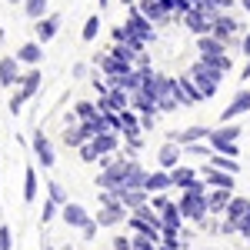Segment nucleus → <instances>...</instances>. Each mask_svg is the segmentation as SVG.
I'll list each match as a JSON object with an SVG mask.
<instances>
[{"instance_id": "nucleus-1", "label": "nucleus", "mask_w": 250, "mask_h": 250, "mask_svg": "<svg viewBox=\"0 0 250 250\" xmlns=\"http://www.w3.org/2000/svg\"><path fill=\"white\" fill-rule=\"evenodd\" d=\"M237 140H240V127L237 124H220V127H213L210 137H207V144L213 147V154H227V157H240V147H237Z\"/></svg>"}, {"instance_id": "nucleus-2", "label": "nucleus", "mask_w": 250, "mask_h": 250, "mask_svg": "<svg viewBox=\"0 0 250 250\" xmlns=\"http://www.w3.org/2000/svg\"><path fill=\"white\" fill-rule=\"evenodd\" d=\"M187 74H190V77H193V83L200 87V94H204V100H210V97L217 94V90H220V83H224V77H227V74H220L217 67H210L207 60H197V63H193V67L187 70Z\"/></svg>"}, {"instance_id": "nucleus-3", "label": "nucleus", "mask_w": 250, "mask_h": 250, "mask_svg": "<svg viewBox=\"0 0 250 250\" xmlns=\"http://www.w3.org/2000/svg\"><path fill=\"white\" fill-rule=\"evenodd\" d=\"M130 160L134 157H124V154H117V160L110 164V167H104V170L97 173V187L100 190H124V177H127V170H130Z\"/></svg>"}, {"instance_id": "nucleus-4", "label": "nucleus", "mask_w": 250, "mask_h": 250, "mask_svg": "<svg viewBox=\"0 0 250 250\" xmlns=\"http://www.w3.org/2000/svg\"><path fill=\"white\" fill-rule=\"evenodd\" d=\"M157 107H160V114H173L177 107H184V97H180V80H177V77H160Z\"/></svg>"}, {"instance_id": "nucleus-5", "label": "nucleus", "mask_w": 250, "mask_h": 250, "mask_svg": "<svg viewBox=\"0 0 250 250\" xmlns=\"http://www.w3.org/2000/svg\"><path fill=\"white\" fill-rule=\"evenodd\" d=\"M124 23H127V27H130V30H134L140 40H147V43L157 37V23H154L150 17H144L137 3H134V7H127V20H124Z\"/></svg>"}, {"instance_id": "nucleus-6", "label": "nucleus", "mask_w": 250, "mask_h": 250, "mask_svg": "<svg viewBox=\"0 0 250 250\" xmlns=\"http://www.w3.org/2000/svg\"><path fill=\"white\" fill-rule=\"evenodd\" d=\"M220 17V14H210V10H204V7H193L190 14L184 17V27L197 34V37H204V34H213V20Z\"/></svg>"}, {"instance_id": "nucleus-7", "label": "nucleus", "mask_w": 250, "mask_h": 250, "mask_svg": "<svg viewBox=\"0 0 250 250\" xmlns=\"http://www.w3.org/2000/svg\"><path fill=\"white\" fill-rule=\"evenodd\" d=\"M60 220L67 224V227H74V230H83L94 217H90V210L83 207V204H77V200H67L63 207H60Z\"/></svg>"}, {"instance_id": "nucleus-8", "label": "nucleus", "mask_w": 250, "mask_h": 250, "mask_svg": "<svg viewBox=\"0 0 250 250\" xmlns=\"http://www.w3.org/2000/svg\"><path fill=\"white\" fill-rule=\"evenodd\" d=\"M240 30H247V27H244V23H240L237 17H230L227 10H224L220 17L213 20V37H220L224 43H230V47L237 43V34H240Z\"/></svg>"}, {"instance_id": "nucleus-9", "label": "nucleus", "mask_w": 250, "mask_h": 250, "mask_svg": "<svg viewBox=\"0 0 250 250\" xmlns=\"http://www.w3.org/2000/svg\"><path fill=\"white\" fill-rule=\"evenodd\" d=\"M30 150H34V157L40 160V167H43V170H50V167L57 164V150H54L50 137H47V134H40V130H37L34 137H30Z\"/></svg>"}, {"instance_id": "nucleus-10", "label": "nucleus", "mask_w": 250, "mask_h": 250, "mask_svg": "<svg viewBox=\"0 0 250 250\" xmlns=\"http://www.w3.org/2000/svg\"><path fill=\"white\" fill-rule=\"evenodd\" d=\"M127 217H130V210H127L120 200H117V204H104V207L94 213V220L100 227H120V224H127Z\"/></svg>"}, {"instance_id": "nucleus-11", "label": "nucleus", "mask_w": 250, "mask_h": 250, "mask_svg": "<svg viewBox=\"0 0 250 250\" xmlns=\"http://www.w3.org/2000/svg\"><path fill=\"white\" fill-rule=\"evenodd\" d=\"M117 134L124 137V140L144 137V127H140V114H137L134 107H127V110H120V114H117Z\"/></svg>"}, {"instance_id": "nucleus-12", "label": "nucleus", "mask_w": 250, "mask_h": 250, "mask_svg": "<svg viewBox=\"0 0 250 250\" xmlns=\"http://www.w3.org/2000/svg\"><path fill=\"white\" fill-rule=\"evenodd\" d=\"M247 110H250V87H244V90H237V94H233V100L224 107L220 124H230V120H237V117H244Z\"/></svg>"}, {"instance_id": "nucleus-13", "label": "nucleus", "mask_w": 250, "mask_h": 250, "mask_svg": "<svg viewBox=\"0 0 250 250\" xmlns=\"http://www.w3.org/2000/svg\"><path fill=\"white\" fill-rule=\"evenodd\" d=\"M213 127H204V124H193V127H184V130H170L167 140H177L180 147H187V144H200V140H207L210 137Z\"/></svg>"}, {"instance_id": "nucleus-14", "label": "nucleus", "mask_w": 250, "mask_h": 250, "mask_svg": "<svg viewBox=\"0 0 250 250\" xmlns=\"http://www.w3.org/2000/svg\"><path fill=\"white\" fill-rule=\"evenodd\" d=\"M60 34V14H47V17L34 20V40L40 43H50Z\"/></svg>"}, {"instance_id": "nucleus-15", "label": "nucleus", "mask_w": 250, "mask_h": 250, "mask_svg": "<svg viewBox=\"0 0 250 250\" xmlns=\"http://www.w3.org/2000/svg\"><path fill=\"white\" fill-rule=\"evenodd\" d=\"M200 177H204L207 187H227V190L237 187V184H233L237 173H227V170H220V167H213V164H204V167H200Z\"/></svg>"}, {"instance_id": "nucleus-16", "label": "nucleus", "mask_w": 250, "mask_h": 250, "mask_svg": "<svg viewBox=\"0 0 250 250\" xmlns=\"http://www.w3.org/2000/svg\"><path fill=\"white\" fill-rule=\"evenodd\" d=\"M137 7H140V14L144 17H150L157 27H164V23H170L173 14L164 7V0H137Z\"/></svg>"}, {"instance_id": "nucleus-17", "label": "nucleus", "mask_w": 250, "mask_h": 250, "mask_svg": "<svg viewBox=\"0 0 250 250\" xmlns=\"http://www.w3.org/2000/svg\"><path fill=\"white\" fill-rule=\"evenodd\" d=\"M40 83H43V74H40V67H27L23 70V77H20L17 90L23 94V100H34L40 94Z\"/></svg>"}, {"instance_id": "nucleus-18", "label": "nucleus", "mask_w": 250, "mask_h": 250, "mask_svg": "<svg viewBox=\"0 0 250 250\" xmlns=\"http://www.w3.org/2000/svg\"><path fill=\"white\" fill-rule=\"evenodd\" d=\"M23 63L17 57H0V87H17L20 77H23V70H20Z\"/></svg>"}, {"instance_id": "nucleus-19", "label": "nucleus", "mask_w": 250, "mask_h": 250, "mask_svg": "<svg viewBox=\"0 0 250 250\" xmlns=\"http://www.w3.org/2000/svg\"><path fill=\"white\" fill-rule=\"evenodd\" d=\"M14 57H17L23 67H40V60H43V43H40V40H27V43L17 47Z\"/></svg>"}, {"instance_id": "nucleus-20", "label": "nucleus", "mask_w": 250, "mask_h": 250, "mask_svg": "<svg viewBox=\"0 0 250 250\" xmlns=\"http://www.w3.org/2000/svg\"><path fill=\"white\" fill-rule=\"evenodd\" d=\"M197 54L200 57H217V54H230V43H224L220 37H213V34H204V37H197Z\"/></svg>"}, {"instance_id": "nucleus-21", "label": "nucleus", "mask_w": 250, "mask_h": 250, "mask_svg": "<svg viewBox=\"0 0 250 250\" xmlns=\"http://www.w3.org/2000/svg\"><path fill=\"white\" fill-rule=\"evenodd\" d=\"M180 154H184V147H180L177 140H167V144L157 150V167H164V170H173V167L180 164Z\"/></svg>"}, {"instance_id": "nucleus-22", "label": "nucleus", "mask_w": 250, "mask_h": 250, "mask_svg": "<svg viewBox=\"0 0 250 250\" xmlns=\"http://www.w3.org/2000/svg\"><path fill=\"white\" fill-rule=\"evenodd\" d=\"M147 193H164V190H173V180H170V170L157 167V170L147 173V184H144Z\"/></svg>"}, {"instance_id": "nucleus-23", "label": "nucleus", "mask_w": 250, "mask_h": 250, "mask_svg": "<svg viewBox=\"0 0 250 250\" xmlns=\"http://www.w3.org/2000/svg\"><path fill=\"white\" fill-rule=\"evenodd\" d=\"M233 190H227V187H210L207 190V204H210V217H224V210H227V204H230Z\"/></svg>"}, {"instance_id": "nucleus-24", "label": "nucleus", "mask_w": 250, "mask_h": 250, "mask_svg": "<svg viewBox=\"0 0 250 250\" xmlns=\"http://www.w3.org/2000/svg\"><path fill=\"white\" fill-rule=\"evenodd\" d=\"M90 144L97 147V154H100V157H104V154H120V144H124V137L117 134V130H107V134H97Z\"/></svg>"}, {"instance_id": "nucleus-25", "label": "nucleus", "mask_w": 250, "mask_h": 250, "mask_svg": "<svg viewBox=\"0 0 250 250\" xmlns=\"http://www.w3.org/2000/svg\"><path fill=\"white\" fill-rule=\"evenodd\" d=\"M160 224H164V230H180V227H184V210H180L177 200H170V204L160 210Z\"/></svg>"}, {"instance_id": "nucleus-26", "label": "nucleus", "mask_w": 250, "mask_h": 250, "mask_svg": "<svg viewBox=\"0 0 250 250\" xmlns=\"http://www.w3.org/2000/svg\"><path fill=\"white\" fill-rule=\"evenodd\" d=\"M130 107H134L137 114H160L157 97L147 94V90H134V94H130Z\"/></svg>"}, {"instance_id": "nucleus-27", "label": "nucleus", "mask_w": 250, "mask_h": 250, "mask_svg": "<svg viewBox=\"0 0 250 250\" xmlns=\"http://www.w3.org/2000/svg\"><path fill=\"white\" fill-rule=\"evenodd\" d=\"M87 140H90V134L83 130V124H67V127H63V144H67V147L80 150Z\"/></svg>"}, {"instance_id": "nucleus-28", "label": "nucleus", "mask_w": 250, "mask_h": 250, "mask_svg": "<svg viewBox=\"0 0 250 250\" xmlns=\"http://www.w3.org/2000/svg\"><path fill=\"white\" fill-rule=\"evenodd\" d=\"M180 80V97H184V107H190V104H200L204 100V94H200V87L193 83L190 74H184V77H177Z\"/></svg>"}, {"instance_id": "nucleus-29", "label": "nucleus", "mask_w": 250, "mask_h": 250, "mask_svg": "<svg viewBox=\"0 0 250 250\" xmlns=\"http://www.w3.org/2000/svg\"><path fill=\"white\" fill-rule=\"evenodd\" d=\"M147 173L150 170H144L137 160H130V170H127V177H124V190H140V187L147 184Z\"/></svg>"}, {"instance_id": "nucleus-30", "label": "nucleus", "mask_w": 250, "mask_h": 250, "mask_svg": "<svg viewBox=\"0 0 250 250\" xmlns=\"http://www.w3.org/2000/svg\"><path fill=\"white\" fill-rule=\"evenodd\" d=\"M197 177H200V170H193V167H184V164H177V167L170 170V180H173V187H177V190L190 187Z\"/></svg>"}, {"instance_id": "nucleus-31", "label": "nucleus", "mask_w": 250, "mask_h": 250, "mask_svg": "<svg viewBox=\"0 0 250 250\" xmlns=\"http://www.w3.org/2000/svg\"><path fill=\"white\" fill-rule=\"evenodd\" d=\"M120 204L127 207V210H137V207H144V204H150V193L144 190H120Z\"/></svg>"}, {"instance_id": "nucleus-32", "label": "nucleus", "mask_w": 250, "mask_h": 250, "mask_svg": "<svg viewBox=\"0 0 250 250\" xmlns=\"http://www.w3.org/2000/svg\"><path fill=\"white\" fill-rule=\"evenodd\" d=\"M23 200H27V204L37 200V170H34V167L23 170Z\"/></svg>"}, {"instance_id": "nucleus-33", "label": "nucleus", "mask_w": 250, "mask_h": 250, "mask_svg": "<svg viewBox=\"0 0 250 250\" xmlns=\"http://www.w3.org/2000/svg\"><path fill=\"white\" fill-rule=\"evenodd\" d=\"M20 7H23V14H27L30 20H40V17L50 14V10H47V0H23Z\"/></svg>"}, {"instance_id": "nucleus-34", "label": "nucleus", "mask_w": 250, "mask_h": 250, "mask_svg": "<svg viewBox=\"0 0 250 250\" xmlns=\"http://www.w3.org/2000/svg\"><path fill=\"white\" fill-rule=\"evenodd\" d=\"M97 37H100V17H97V14H90V17H87V23H83V30H80V40H83V43H94Z\"/></svg>"}, {"instance_id": "nucleus-35", "label": "nucleus", "mask_w": 250, "mask_h": 250, "mask_svg": "<svg viewBox=\"0 0 250 250\" xmlns=\"http://www.w3.org/2000/svg\"><path fill=\"white\" fill-rule=\"evenodd\" d=\"M74 114H77V120H94L100 114V107H97L94 100H77L74 104Z\"/></svg>"}, {"instance_id": "nucleus-36", "label": "nucleus", "mask_w": 250, "mask_h": 250, "mask_svg": "<svg viewBox=\"0 0 250 250\" xmlns=\"http://www.w3.org/2000/svg\"><path fill=\"white\" fill-rule=\"evenodd\" d=\"M207 164H213V167H220V170H227V173H237V170H240L237 157H227V154H213Z\"/></svg>"}, {"instance_id": "nucleus-37", "label": "nucleus", "mask_w": 250, "mask_h": 250, "mask_svg": "<svg viewBox=\"0 0 250 250\" xmlns=\"http://www.w3.org/2000/svg\"><path fill=\"white\" fill-rule=\"evenodd\" d=\"M47 197H50L54 204H60V207H63V204H67V190H63V184L50 180V184H47Z\"/></svg>"}, {"instance_id": "nucleus-38", "label": "nucleus", "mask_w": 250, "mask_h": 250, "mask_svg": "<svg viewBox=\"0 0 250 250\" xmlns=\"http://www.w3.org/2000/svg\"><path fill=\"white\" fill-rule=\"evenodd\" d=\"M57 213H60V204H54V200L47 197V200H43V207H40V224H50Z\"/></svg>"}, {"instance_id": "nucleus-39", "label": "nucleus", "mask_w": 250, "mask_h": 250, "mask_svg": "<svg viewBox=\"0 0 250 250\" xmlns=\"http://www.w3.org/2000/svg\"><path fill=\"white\" fill-rule=\"evenodd\" d=\"M77 154H80V160H83V164H97V160H100V154H97V147L90 144V140H87V144L80 147Z\"/></svg>"}, {"instance_id": "nucleus-40", "label": "nucleus", "mask_w": 250, "mask_h": 250, "mask_svg": "<svg viewBox=\"0 0 250 250\" xmlns=\"http://www.w3.org/2000/svg\"><path fill=\"white\" fill-rule=\"evenodd\" d=\"M23 104H27V100H23V94H20V90H14V97H10V104H7V107H10V114L17 117L20 110H23Z\"/></svg>"}, {"instance_id": "nucleus-41", "label": "nucleus", "mask_w": 250, "mask_h": 250, "mask_svg": "<svg viewBox=\"0 0 250 250\" xmlns=\"http://www.w3.org/2000/svg\"><path fill=\"white\" fill-rule=\"evenodd\" d=\"M167 204H170V197H167V190H164V193H150V207H154V210H164Z\"/></svg>"}, {"instance_id": "nucleus-42", "label": "nucleus", "mask_w": 250, "mask_h": 250, "mask_svg": "<svg viewBox=\"0 0 250 250\" xmlns=\"http://www.w3.org/2000/svg\"><path fill=\"white\" fill-rule=\"evenodd\" d=\"M110 247H114V250H134V240H130V237H124V233H117Z\"/></svg>"}, {"instance_id": "nucleus-43", "label": "nucleus", "mask_w": 250, "mask_h": 250, "mask_svg": "<svg viewBox=\"0 0 250 250\" xmlns=\"http://www.w3.org/2000/svg\"><path fill=\"white\" fill-rule=\"evenodd\" d=\"M14 247V233H10V227H0V250H10Z\"/></svg>"}, {"instance_id": "nucleus-44", "label": "nucleus", "mask_w": 250, "mask_h": 250, "mask_svg": "<svg viewBox=\"0 0 250 250\" xmlns=\"http://www.w3.org/2000/svg\"><path fill=\"white\" fill-rule=\"evenodd\" d=\"M157 124V114H140V127H144V134H150Z\"/></svg>"}, {"instance_id": "nucleus-45", "label": "nucleus", "mask_w": 250, "mask_h": 250, "mask_svg": "<svg viewBox=\"0 0 250 250\" xmlns=\"http://www.w3.org/2000/svg\"><path fill=\"white\" fill-rule=\"evenodd\" d=\"M97 230H100V224H97V220H90V224H87V227H83L80 233H83V240H94V237H97Z\"/></svg>"}, {"instance_id": "nucleus-46", "label": "nucleus", "mask_w": 250, "mask_h": 250, "mask_svg": "<svg viewBox=\"0 0 250 250\" xmlns=\"http://www.w3.org/2000/svg\"><path fill=\"white\" fill-rule=\"evenodd\" d=\"M240 54H244V57H250V27L244 30V40H240Z\"/></svg>"}, {"instance_id": "nucleus-47", "label": "nucleus", "mask_w": 250, "mask_h": 250, "mask_svg": "<svg viewBox=\"0 0 250 250\" xmlns=\"http://www.w3.org/2000/svg\"><path fill=\"white\" fill-rule=\"evenodd\" d=\"M74 77H87V63H74Z\"/></svg>"}, {"instance_id": "nucleus-48", "label": "nucleus", "mask_w": 250, "mask_h": 250, "mask_svg": "<svg viewBox=\"0 0 250 250\" xmlns=\"http://www.w3.org/2000/svg\"><path fill=\"white\" fill-rule=\"evenodd\" d=\"M240 80H250V57H247V63H244V70H240Z\"/></svg>"}, {"instance_id": "nucleus-49", "label": "nucleus", "mask_w": 250, "mask_h": 250, "mask_svg": "<svg viewBox=\"0 0 250 250\" xmlns=\"http://www.w3.org/2000/svg\"><path fill=\"white\" fill-rule=\"evenodd\" d=\"M240 7H244V10H247V14H250V0H240Z\"/></svg>"}, {"instance_id": "nucleus-50", "label": "nucleus", "mask_w": 250, "mask_h": 250, "mask_svg": "<svg viewBox=\"0 0 250 250\" xmlns=\"http://www.w3.org/2000/svg\"><path fill=\"white\" fill-rule=\"evenodd\" d=\"M120 3H124V7H134V3H137V0H120Z\"/></svg>"}, {"instance_id": "nucleus-51", "label": "nucleus", "mask_w": 250, "mask_h": 250, "mask_svg": "<svg viewBox=\"0 0 250 250\" xmlns=\"http://www.w3.org/2000/svg\"><path fill=\"white\" fill-rule=\"evenodd\" d=\"M60 250H77V247H70V244H63V247H60Z\"/></svg>"}, {"instance_id": "nucleus-52", "label": "nucleus", "mask_w": 250, "mask_h": 250, "mask_svg": "<svg viewBox=\"0 0 250 250\" xmlns=\"http://www.w3.org/2000/svg\"><path fill=\"white\" fill-rule=\"evenodd\" d=\"M157 250H173V247H164V244H157Z\"/></svg>"}, {"instance_id": "nucleus-53", "label": "nucleus", "mask_w": 250, "mask_h": 250, "mask_svg": "<svg viewBox=\"0 0 250 250\" xmlns=\"http://www.w3.org/2000/svg\"><path fill=\"white\" fill-rule=\"evenodd\" d=\"M97 3H100V7H107V3H110V0H97Z\"/></svg>"}, {"instance_id": "nucleus-54", "label": "nucleus", "mask_w": 250, "mask_h": 250, "mask_svg": "<svg viewBox=\"0 0 250 250\" xmlns=\"http://www.w3.org/2000/svg\"><path fill=\"white\" fill-rule=\"evenodd\" d=\"M7 3H23V0H7Z\"/></svg>"}, {"instance_id": "nucleus-55", "label": "nucleus", "mask_w": 250, "mask_h": 250, "mask_svg": "<svg viewBox=\"0 0 250 250\" xmlns=\"http://www.w3.org/2000/svg\"><path fill=\"white\" fill-rule=\"evenodd\" d=\"M247 247H250V237H247Z\"/></svg>"}, {"instance_id": "nucleus-56", "label": "nucleus", "mask_w": 250, "mask_h": 250, "mask_svg": "<svg viewBox=\"0 0 250 250\" xmlns=\"http://www.w3.org/2000/svg\"><path fill=\"white\" fill-rule=\"evenodd\" d=\"M47 250H54V247H47Z\"/></svg>"}]
</instances>
